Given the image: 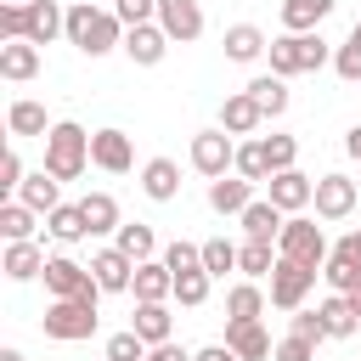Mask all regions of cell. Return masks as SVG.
<instances>
[{
    "label": "cell",
    "instance_id": "55",
    "mask_svg": "<svg viewBox=\"0 0 361 361\" xmlns=\"http://www.w3.org/2000/svg\"><path fill=\"white\" fill-rule=\"evenodd\" d=\"M350 39H355V45H361V23H355V28H350Z\"/></svg>",
    "mask_w": 361,
    "mask_h": 361
},
{
    "label": "cell",
    "instance_id": "34",
    "mask_svg": "<svg viewBox=\"0 0 361 361\" xmlns=\"http://www.w3.org/2000/svg\"><path fill=\"white\" fill-rule=\"evenodd\" d=\"M6 130H11V135H39V141L51 135V124H45V107H39V102H28V96L6 107Z\"/></svg>",
    "mask_w": 361,
    "mask_h": 361
},
{
    "label": "cell",
    "instance_id": "28",
    "mask_svg": "<svg viewBox=\"0 0 361 361\" xmlns=\"http://www.w3.org/2000/svg\"><path fill=\"white\" fill-rule=\"evenodd\" d=\"M316 310H322V322H327V338H350V333L361 327V310H355L350 293H327Z\"/></svg>",
    "mask_w": 361,
    "mask_h": 361
},
{
    "label": "cell",
    "instance_id": "30",
    "mask_svg": "<svg viewBox=\"0 0 361 361\" xmlns=\"http://www.w3.org/2000/svg\"><path fill=\"white\" fill-rule=\"evenodd\" d=\"M248 96L259 102L265 118H282V113H288V79H282V73H259V79H248Z\"/></svg>",
    "mask_w": 361,
    "mask_h": 361
},
{
    "label": "cell",
    "instance_id": "10",
    "mask_svg": "<svg viewBox=\"0 0 361 361\" xmlns=\"http://www.w3.org/2000/svg\"><path fill=\"white\" fill-rule=\"evenodd\" d=\"M90 276L102 282V293H130V282H135V259H130L118 243H107V248L90 254Z\"/></svg>",
    "mask_w": 361,
    "mask_h": 361
},
{
    "label": "cell",
    "instance_id": "41",
    "mask_svg": "<svg viewBox=\"0 0 361 361\" xmlns=\"http://www.w3.org/2000/svg\"><path fill=\"white\" fill-rule=\"evenodd\" d=\"M147 350H152V344H147L135 327H124V333L107 338V361H147Z\"/></svg>",
    "mask_w": 361,
    "mask_h": 361
},
{
    "label": "cell",
    "instance_id": "57",
    "mask_svg": "<svg viewBox=\"0 0 361 361\" xmlns=\"http://www.w3.org/2000/svg\"><path fill=\"white\" fill-rule=\"evenodd\" d=\"M147 361H152V350H147Z\"/></svg>",
    "mask_w": 361,
    "mask_h": 361
},
{
    "label": "cell",
    "instance_id": "3",
    "mask_svg": "<svg viewBox=\"0 0 361 361\" xmlns=\"http://www.w3.org/2000/svg\"><path fill=\"white\" fill-rule=\"evenodd\" d=\"M45 169L56 180H79L90 169V130H79L73 118L51 124V135H45Z\"/></svg>",
    "mask_w": 361,
    "mask_h": 361
},
{
    "label": "cell",
    "instance_id": "13",
    "mask_svg": "<svg viewBox=\"0 0 361 361\" xmlns=\"http://www.w3.org/2000/svg\"><path fill=\"white\" fill-rule=\"evenodd\" d=\"M90 164L107 169V175H130V169H135L130 135H124V130H96V135H90Z\"/></svg>",
    "mask_w": 361,
    "mask_h": 361
},
{
    "label": "cell",
    "instance_id": "16",
    "mask_svg": "<svg viewBox=\"0 0 361 361\" xmlns=\"http://www.w3.org/2000/svg\"><path fill=\"white\" fill-rule=\"evenodd\" d=\"M130 293H135L141 305L175 299V271L164 265V254H158V259H141V265H135V282H130Z\"/></svg>",
    "mask_w": 361,
    "mask_h": 361
},
{
    "label": "cell",
    "instance_id": "48",
    "mask_svg": "<svg viewBox=\"0 0 361 361\" xmlns=\"http://www.w3.org/2000/svg\"><path fill=\"white\" fill-rule=\"evenodd\" d=\"M310 355H316V338L288 333V338H276V355H271V361H310Z\"/></svg>",
    "mask_w": 361,
    "mask_h": 361
},
{
    "label": "cell",
    "instance_id": "39",
    "mask_svg": "<svg viewBox=\"0 0 361 361\" xmlns=\"http://www.w3.org/2000/svg\"><path fill=\"white\" fill-rule=\"evenodd\" d=\"M209 282H214V276H209L203 265H197V271H175V299H180L186 310H197V305L209 299Z\"/></svg>",
    "mask_w": 361,
    "mask_h": 361
},
{
    "label": "cell",
    "instance_id": "17",
    "mask_svg": "<svg viewBox=\"0 0 361 361\" xmlns=\"http://www.w3.org/2000/svg\"><path fill=\"white\" fill-rule=\"evenodd\" d=\"M265 124V113H259V102L248 96V90H231L226 102H220V130L226 135H254Z\"/></svg>",
    "mask_w": 361,
    "mask_h": 361
},
{
    "label": "cell",
    "instance_id": "32",
    "mask_svg": "<svg viewBox=\"0 0 361 361\" xmlns=\"http://www.w3.org/2000/svg\"><path fill=\"white\" fill-rule=\"evenodd\" d=\"M265 316V288L259 282H237L226 293V322H259Z\"/></svg>",
    "mask_w": 361,
    "mask_h": 361
},
{
    "label": "cell",
    "instance_id": "22",
    "mask_svg": "<svg viewBox=\"0 0 361 361\" xmlns=\"http://www.w3.org/2000/svg\"><path fill=\"white\" fill-rule=\"evenodd\" d=\"M226 344H231L243 361H271V355H276V344H271V333H265L259 322H226Z\"/></svg>",
    "mask_w": 361,
    "mask_h": 361
},
{
    "label": "cell",
    "instance_id": "11",
    "mask_svg": "<svg viewBox=\"0 0 361 361\" xmlns=\"http://www.w3.org/2000/svg\"><path fill=\"white\" fill-rule=\"evenodd\" d=\"M90 282H96L90 265H79L73 254H51V259H45V293H51V299H79Z\"/></svg>",
    "mask_w": 361,
    "mask_h": 361
},
{
    "label": "cell",
    "instance_id": "19",
    "mask_svg": "<svg viewBox=\"0 0 361 361\" xmlns=\"http://www.w3.org/2000/svg\"><path fill=\"white\" fill-rule=\"evenodd\" d=\"M34 73H39V45H34V39H6V45H0V79L28 85Z\"/></svg>",
    "mask_w": 361,
    "mask_h": 361
},
{
    "label": "cell",
    "instance_id": "5",
    "mask_svg": "<svg viewBox=\"0 0 361 361\" xmlns=\"http://www.w3.org/2000/svg\"><path fill=\"white\" fill-rule=\"evenodd\" d=\"M39 327H45V338L79 344V338L96 333V305H85V299H51L45 316H39Z\"/></svg>",
    "mask_w": 361,
    "mask_h": 361
},
{
    "label": "cell",
    "instance_id": "33",
    "mask_svg": "<svg viewBox=\"0 0 361 361\" xmlns=\"http://www.w3.org/2000/svg\"><path fill=\"white\" fill-rule=\"evenodd\" d=\"M130 327H135L147 344H169V333H175V322H169L164 299H158V305H141V299H135V316H130Z\"/></svg>",
    "mask_w": 361,
    "mask_h": 361
},
{
    "label": "cell",
    "instance_id": "40",
    "mask_svg": "<svg viewBox=\"0 0 361 361\" xmlns=\"http://www.w3.org/2000/svg\"><path fill=\"white\" fill-rule=\"evenodd\" d=\"M203 271H209V276H226V271H237V243H226V237H209V243H203Z\"/></svg>",
    "mask_w": 361,
    "mask_h": 361
},
{
    "label": "cell",
    "instance_id": "12",
    "mask_svg": "<svg viewBox=\"0 0 361 361\" xmlns=\"http://www.w3.org/2000/svg\"><path fill=\"white\" fill-rule=\"evenodd\" d=\"M169 34L158 28V23H135V28H124V56L135 62V68H158L164 56H169Z\"/></svg>",
    "mask_w": 361,
    "mask_h": 361
},
{
    "label": "cell",
    "instance_id": "35",
    "mask_svg": "<svg viewBox=\"0 0 361 361\" xmlns=\"http://www.w3.org/2000/svg\"><path fill=\"white\" fill-rule=\"evenodd\" d=\"M34 220H39V214H34L23 197H6V203H0V237H6V243H28V237H34Z\"/></svg>",
    "mask_w": 361,
    "mask_h": 361
},
{
    "label": "cell",
    "instance_id": "59",
    "mask_svg": "<svg viewBox=\"0 0 361 361\" xmlns=\"http://www.w3.org/2000/svg\"><path fill=\"white\" fill-rule=\"evenodd\" d=\"M102 361H107V355H102Z\"/></svg>",
    "mask_w": 361,
    "mask_h": 361
},
{
    "label": "cell",
    "instance_id": "1",
    "mask_svg": "<svg viewBox=\"0 0 361 361\" xmlns=\"http://www.w3.org/2000/svg\"><path fill=\"white\" fill-rule=\"evenodd\" d=\"M68 45L85 51V56L124 51V23H118V11H102V6H90V0H73V6H68Z\"/></svg>",
    "mask_w": 361,
    "mask_h": 361
},
{
    "label": "cell",
    "instance_id": "29",
    "mask_svg": "<svg viewBox=\"0 0 361 361\" xmlns=\"http://www.w3.org/2000/svg\"><path fill=\"white\" fill-rule=\"evenodd\" d=\"M45 231H51V237H56L62 248H68V243H85V237H90V226H85V209H79V203H56V209L45 214Z\"/></svg>",
    "mask_w": 361,
    "mask_h": 361
},
{
    "label": "cell",
    "instance_id": "46",
    "mask_svg": "<svg viewBox=\"0 0 361 361\" xmlns=\"http://www.w3.org/2000/svg\"><path fill=\"white\" fill-rule=\"evenodd\" d=\"M113 11H118L124 28H135V23H158V0H113Z\"/></svg>",
    "mask_w": 361,
    "mask_h": 361
},
{
    "label": "cell",
    "instance_id": "58",
    "mask_svg": "<svg viewBox=\"0 0 361 361\" xmlns=\"http://www.w3.org/2000/svg\"><path fill=\"white\" fill-rule=\"evenodd\" d=\"M17 6H28V0H17Z\"/></svg>",
    "mask_w": 361,
    "mask_h": 361
},
{
    "label": "cell",
    "instance_id": "51",
    "mask_svg": "<svg viewBox=\"0 0 361 361\" xmlns=\"http://www.w3.org/2000/svg\"><path fill=\"white\" fill-rule=\"evenodd\" d=\"M192 361H243L231 344H203V350H192Z\"/></svg>",
    "mask_w": 361,
    "mask_h": 361
},
{
    "label": "cell",
    "instance_id": "2",
    "mask_svg": "<svg viewBox=\"0 0 361 361\" xmlns=\"http://www.w3.org/2000/svg\"><path fill=\"white\" fill-rule=\"evenodd\" d=\"M265 56H271V73L293 79V73H316V68H327V62H333V45L310 28V34H276V39L265 45Z\"/></svg>",
    "mask_w": 361,
    "mask_h": 361
},
{
    "label": "cell",
    "instance_id": "43",
    "mask_svg": "<svg viewBox=\"0 0 361 361\" xmlns=\"http://www.w3.org/2000/svg\"><path fill=\"white\" fill-rule=\"evenodd\" d=\"M333 73H338L344 85H361V45H355V39H344V45L333 51Z\"/></svg>",
    "mask_w": 361,
    "mask_h": 361
},
{
    "label": "cell",
    "instance_id": "38",
    "mask_svg": "<svg viewBox=\"0 0 361 361\" xmlns=\"http://www.w3.org/2000/svg\"><path fill=\"white\" fill-rule=\"evenodd\" d=\"M322 282H327L333 293H355V288H361V265H355V259H344V254H327Z\"/></svg>",
    "mask_w": 361,
    "mask_h": 361
},
{
    "label": "cell",
    "instance_id": "18",
    "mask_svg": "<svg viewBox=\"0 0 361 361\" xmlns=\"http://www.w3.org/2000/svg\"><path fill=\"white\" fill-rule=\"evenodd\" d=\"M141 192L152 203H175L180 197V164L175 158H147L141 164Z\"/></svg>",
    "mask_w": 361,
    "mask_h": 361
},
{
    "label": "cell",
    "instance_id": "21",
    "mask_svg": "<svg viewBox=\"0 0 361 361\" xmlns=\"http://www.w3.org/2000/svg\"><path fill=\"white\" fill-rule=\"evenodd\" d=\"M45 248L28 237V243H6V259H0V271L11 276V282H34V276H45Z\"/></svg>",
    "mask_w": 361,
    "mask_h": 361
},
{
    "label": "cell",
    "instance_id": "15",
    "mask_svg": "<svg viewBox=\"0 0 361 361\" xmlns=\"http://www.w3.org/2000/svg\"><path fill=\"white\" fill-rule=\"evenodd\" d=\"M237 226H243V237H254V243H276L282 226H288V214H282L271 197H254V203L237 214Z\"/></svg>",
    "mask_w": 361,
    "mask_h": 361
},
{
    "label": "cell",
    "instance_id": "54",
    "mask_svg": "<svg viewBox=\"0 0 361 361\" xmlns=\"http://www.w3.org/2000/svg\"><path fill=\"white\" fill-rule=\"evenodd\" d=\"M0 361H28V355H23L17 344H6V350H0Z\"/></svg>",
    "mask_w": 361,
    "mask_h": 361
},
{
    "label": "cell",
    "instance_id": "4",
    "mask_svg": "<svg viewBox=\"0 0 361 361\" xmlns=\"http://www.w3.org/2000/svg\"><path fill=\"white\" fill-rule=\"evenodd\" d=\"M276 254L282 259H299V265H327V231L316 226V220H305V214H288V226H282V237H276Z\"/></svg>",
    "mask_w": 361,
    "mask_h": 361
},
{
    "label": "cell",
    "instance_id": "50",
    "mask_svg": "<svg viewBox=\"0 0 361 361\" xmlns=\"http://www.w3.org/2000/svg\"><path fill=\"white\" fill-rule=\"evenodd\" d=\"M333 254H344V259H355V265H361V226H350V231L333 243Z\"/></svg>",
    "mask_w": 361,
    "mask_h": 361
},
{
    "label": "cell",
    "instance_id": "25",
    "mask_svg": "<svg viewBox=\"0 0 361 361\" xmlns=\"http://www.w3.org/2000/svg\"><path fill=\"white\" fill-rule=\"evenodd\" d=\"M333 6L338 0H282V28L288 34H310V28H322L333 17Z\"/></svg>",
    "mask_w": 361,
    "mask_h": 361
},
{
    "label": "cell",
    "instance_id": "7",
    "mask_svg": "<svg viewBox=\"0 0 361 361\" xmlns=\"http://www.w3.org/2000/svg\"><path fill=\"white\" fill-rule=\"evenodd\" d=\"M316 265H299V259H282L276 254V271H271V305L276 310H299L305 299H310V288H316Z\"/></svg>",
    "mask_w": 361,
    "mask_h": 361
},
{
    "label": "cell",
    "instance_id": "45",
    "mask_svg": "<svg viewBox=\"0 0 361 361\" xmlns=\"http://www.w3.org/2000/svg\"><path fill=\"white\" fill-rule=\"evenodd\" d=\"M265 158H271V175H276V169H293L299 141H293V135H265Z\"/></svg>",
    "mask_w": 361,
    "mask_h": 361
},
{
    "label": "cell",
    "instance_id": "42",
    "mask_svg": "<svg viewBox=\"0 0 361 361\" xmlns=\"http://www.w3.org/2000/svg\"><path fill=\"white\" fill-rule=\"evenodd\" d=\"M164 265H169V271H197V265H203V243H186V237H175V243L164 248Z\"/></svg>",
    "mask_w": 361,
    "mask_h": 361
},
{
    "label": "cell",
    "instance_id": "56",
    "mask_svg": "<svg viewBox=\"0 0 361 361\" xmlns=\"http://www.w3.org/2000/svg\"><path fill=\"white\" fill-rule=\"evenodd\" d=\"M350 299H355V310H361V288H355V293H350Z\"/></svg>",
    "mask_w": 361,
    "mask_h": 361
},
{
    "label": "cell",
    "instance_id": "14",
    "mask_svg": "<svg viewBox=\"0 0 361 361\" xmlns=\"http://www.w3.org/2000/svg\"><path fill=\"white\" fill-rule=\"evenodd\" d=\"M158 28L180 45H192L203 34V6L197 0H158Z\"/></svg>",
    "mask_w": 361,
    "mask_h": 361
},
{
    "label": "cell",
    "instance_id": "37",
    "mask_svg": "<svg viewBox=\"0 0 361 361\" xmlns=\"http://www.w3.org/2000/svg\"><path fill=\"white\" fill-rule=\"evenodd\" d=\"M237 175L243 180H271V158H265V135H254V141H237Z\"/></svg>",
    "mask_w": 361,
    "mask_h": 361
},
{
    "label": "cell",
    "instance_id": "49",
    "mask_svg": "<svg viewBox=\"0 0 361 361\" xmlns=\"http://www.w3.org/2000/svg\"><path fill=\"white\" fill-rule=\"evenodd\" d=\"M28 175H23V158H17V147H6L0 152V192H17Z\"/></svg>",
    "mask_w": 361,
    "mask_h": 361
},
{
    "label": "cell",
    "instance_id": "6",
    "mask_svg": "<svg viewBox=\"0 0 361 361\" xmlns=\"http://www.w3.org/2000/svg\"><path fill=\"white\" fill-rule=\"evenodd\" d=\"M186 158H192V169H197L203 180H220V175L237 169V141H231L226 130H197Z\"/></svg>",
    "mask_w": 361,
    "mask_h": 361
},
{
    "label": "cell",
    "instance_id": "9",
    "mask_svg": "<svg viewBox=\"0 0 361 361\" xmlns=\"http://www.w3.org/2000/svg\"><path fill=\"white\" fill-rule=\"evenodd\" d=\"M322 220H350L355 214V180L350 175H316V203H310Z\"/></svg>",
    "mask_w": 361,
    "mask_h": 361
},
{
    "label": "cell",
    "instance_id": "26",
    "mask_svg": "<svg viewBox=\"0 0 361 361\" xmlns=\"http://www.w3.org/2000/svg\"><path fill=\"white\" fill-rule=\"evenodd\" d=\"M220 45H226V62H259V56H265V45H271V39H265V34H259V28H254V23H231V28H226V39H220Z\"/></svg>",
    "mask_w": 361,
    "mask_h": 361
},
{
    "label": "cell",
    "instance_id": "27",
    "mask_svg": "<svg viewBox=\"0 0 361 361\" xmlns=\"http://www.w3.org/2000/svg\"><path fill=\"white\" fill-rule=\"evenodd\" d=\"M17 197H23V203H28L34 214H51V209L62 203V180H56L51 169H34V175H28L23 186H17Z\"/></svg>",
    "mask_w": 361,
    "mask_h": 361
},
{
    "label": "cell",
    "instance_id": "20",
    "mask_svg": "<svg viewBox=\"0 0 361 361\" xmlns=\"http://www.w3.org/2000/svg\"><path fill=\"white\" fill-rule=\"evenodd\" d=\"M248 203H254V180H243L237 169L220 175V180H209V209L214 214H243Z\"/></svg>",
    "mask_w": 361,
    "mask_h": 361
},
{
    "label": "cell",
    "instance_id": "44",
    "mask_svg": "<svg viewBox=\"0 0 361 361\" xmlns=\"http://www.w3.org/2000/svg\"><path fill=\"white\" fill-rule=\"evenodd\" d=\"M0 39H28V6H17V0L0 6Z\"/></svg>",
    "mask_w": 361,
    "mask_h": 361
},
{
    "label": "cell",
    "instance_id": "31",
    "mask_svg": "<svg viewBox=\"0 0 361 361\" xmlns=\"http://www.w3.org/2000/svg\"><path fill=\"white\" fill-rule=\"evenodd\" d=\"M113 243H118L135 265H141V259H158V231H152V226H141V220H124V226L113 231Z\"/></svg>",
    "mask_w": 361,
    "mask_h": 361
},
{
    "label": "cell",
    "instance_id": "23",
    "mask_svg": "<svg viewBox=\"0 0 361 361\" xmlns=\"http://www.w3.org/2000/svg\"><path fill=\"white\" fill-rule=\"evenodd\" d=\"M56 34H68V11L56 0H28V39L34 45H51Z\"/></svg>",
    "mask_w": 361,
    "mask_h": 361
},
{
    "label": "cell",
    "instance_id": "24",
    "mask_svg": "<svg viewBox=\"0 0 361 361\" xmlns=\"http://www.w3.org/2000/svg\"><path fill=\"white\" fill-rule=\"evenodd\" d=\"M79 209H85V226H90V237H113L124 220H118V197L113 192H85L79 197Z\"/></svg>",
    "mask_w": 361,
    "mask_h": 361
},
{
    "label": "cell",
    "instance_id": "36",
    "mask_svg": "<svg viewBox=\"0 0 361 361\" xmlns=\"http://www.w3.org/2000/svg\"><path fill=\"white\" fill-rule=\"evenodd\" d=\"M237 271H243L248 282L271 276V271H276V243H254V237H248V243L237 248Z\"/></svg>",
    "mask_w": 361,
    "mask_h": 361
},
{
    "label": "cell",
    "instance_id": "52",
    "mask_svg": "<svg viewBox=\"0 0 361 361\" xmlns=\"http://www.w3.org/2000/svg\"><path fill=\"white\" fill-rule=\"evenodd\" d=\"M152 361H192V350H180V344L169 338V344H152Z\"/></svg>",
    "mask_w": 361,
    "mask_h": 361
},
{
    "label": "cell",
    "instance_id": "53",
    "mask_svg": "<svg viewBox=\"0 0 361 361\" xmlns=\"http://www.w3.org/2000/svg\"><path fill=\"white\" fill-rule=\"evenodd\" d=\"M344 152H350V158H355V164H361V124H355V130H350V135H344Z\"/></svg>",
    "mask_w": 361,
    "mask_h": 361
},
{
    "label": "cell",
    "instance_id": "47",
    "mask_svg": "<svg viewBox=\"0 0 361 361\" xmlns=\"http://www.w3.org/2000/svg\"><path fill=\"white\" fill-rule=\"evenodd\" d=\"M288 333H299V338H316V344H322V338H327V322H322V310H305V305H299V310H293V322H288Z\"/></svg>",
    "mask_w": 361,
    "mask_h": 361
},
{
    "label": "cell",
    "instance_id": "8",
    "mask_svg": "<svg viewBox=\"0 0 361 361\" xmlns=\"http://www.w3.org/2000/svg\"><path fill=\"white\" fill-rule=\"evenodd\" d=\"M265 197H271L282 214H299V209H310V203H316V180H310V175H299V169H276V175L265 180Z\"/></svg>",
    "mask_w": 361,
    "mask_h": 361
}]
</instances>
